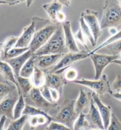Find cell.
<instances>
[{
	"mask_svg": "<svg viewBox=\"0 0 121 130\" xmlns=\"http://www.w3.org/2000/svg\"><path fill=\"white\" fill-rule=\"evenodd\" d=\"M63 6L59 1H52L43 5L42 8L48 15L49 20L54 23L58 24L56 21L57 13L62 11Z\"/></svg>",
	"mask_w": 121,
	"mask_h": 130,
	"instance_id": "cell-19",
	"label": "cell"
},
{
	"mask_svg": "<svg viewBox=\"0 0 121 130\" xmlns=\"http://www.w3.org/2000/svg\"><path fill=\"white\" fill-rule=\"evenodd\" d=\"M121 39V30L120 31H119L116 34L112 35L111 37H110L109 38H108V39L103 42V43H101L100 45H99L97 48H96L92 51L90 52V54H94L96 53V52H97L98 51H99L101 49H102L105 47H106L108 45L110 44H112V43H115V42L118 41L119 40Z\"/></svg>",
	"mask_w": 121,
	"mask_h": 130,
	"instance_id": "cell-31",
	"label": "cell"
},
{
	"mask_svg": "<svg viewBox=\"0 0 121 130\" xmlns=\"http://www.w3.org/2000/svg\"><path fill=\"white\" fill-rule=\"evenodd\" d=\"M28 50H29V48H11V50H10L8 51L7 52L5 57L3 59V61H5L7 59H12L14 58H16L17 57H19L21 55H22L23 54H24V52L27 51Z\"/></svg>",
	"mask_w": 121,
	"mask_h": 130,
	"instance_id": "cell-32",
	"label": "cell"
},
{
	"mask_svg": "<svg viewBox=\"0 0 121 130\" xmlns=\"http://www.w3.org/2000/svg\"><path fill=\"white\" fill-rule=\"evenodd\" d=\"M33 55V53H32L31 51L29 50L27 51L24 52V54H23L22 55L19 56V57L7 59V60L5 61V62L8 63L12 68L14 73L15 78H17V77H19L20 70L23 67V65Z\"/></svg>",
	"mask_w": 121,
	"mask_h": 130,
	"instance_id": "cell-17",
	"label": "cell"
},
{
	"mask_svg": "<svg viewBox=\"0 0 121 130\" xmlns=\"http://www.w3.org/2000/svg\"><path fill=\"white\" fill-rule=\"evenodd\" d=\"M64 54L57 55H45L40 56H34V63L36 67L42 70L45 73L55 66L60 60Z\"/></svg>",
	"mask_w": 121,
	"mask_h": 130,
	"instance_id": "cell-10",
	"label": "cell"
},
{
	"mask_svg": "<svg viewBox=\"0 0 121 130\" xmlns=\"http://www.w3.org/2000/svg\"><path fill=\"white\" fill-rule=\"evenodd\" d=\"M50 95H51V98L52 102L57 103L58 101H59L60 98L61 97V95L59 93L58 91L55 90V89H50Z\"/></svg>",
	"mask_w": 121,
	"mask_h": 130,
	"instance_id": "cell-40",
	"label": "cell"
},
{
	"mask_svg": "<svg viewBox=\"0 0 121 130\" xmlns=\"http://www.w3.org/2000/svg\"><path fill=\"white\" fill-rule=\"evenodd\" d=\"M90 130H103V129H91Z\"/></svg>",
	"mask_w": 121,
	"mask_h": 130,
	"instance_id": "cell-51",
	"label": "cell"
},
{
	"mask_svg": "<svg viewBox=\"0 0 121 130\" xmlns=\"http://www.w3.org/2000/svg\"><path fill=\"white\" fill-rule=\"evenodd\" d=\"M91 129L89 123L85 118V115L83 112L80 113L78 117L75 121L73 130H86Z\"/></svg>",
	"mask_w": 121,
	"mask_h": 130,
	"instance_id": "cell-28",
	"label": "cell"
},
{
	"mask_svg": "<svg viewBox=\"0 0 121 130\" xmlns=\"http://www.w3.org/2000/svg\"><path fill=\"white\" fill-rule=\"evenodd\" d=\"M64 77L67 82H73L76 80L78 77V73L76 69L74 68H69L64 71Z\"/></svg>",
	"mask_w": 121,
	"mask_h": 130,
	"instance_id": "cell-33",
	"label": "cell"
},
{
	"mask_svg": "<svg viewBox=\"0 0 121 130\" xmlns=\"http://www.w3.org/2000/svg\"><path fill=\"white\" fill-rule=\"evenodd\" d=\"M91 98L94 101L96 106L99 110V112L100 114L101 118H102L103 125L105 130H107L109 125L110 118L112 115V108L108 105H105L101 101L100 98L95 93L93 92L91 94Z\"/></svg>",
	"mask_w": 121,
	"mask_h": 130,
	"instance_id": "cell-12",
	"label": "cell"
},
{
	"mask_svg": "<svg viewBox=\"0 0 121 130\" xmlns=\"http://www.w3.org/2000/svg\"><path fill=\"white\" fill-rule=\"evenodd\" d=\"M46 130H73L61 123L52 121L46 128Z\"/></svg>",
	"mask_w": 121,
	"mask_h": 130,
	"instance_id": "cell-37",
	"label": "cell"
},
{
	"mask_svg": "<svg viewBox=\"0 0 121 130\" xmlns=\"http://www.w3.org/2000/svg\"><path fill=\"white\" fill-rule=\"evenodd\" d=\"M113 63H114V64L119 65V66H121V60H120V59H116V60L114 61Z\"/></svg>",
	"mask_w": 121,
	"mask_h": 130,
	"instance_id": "cell-48",
	"label": "cell"
},
{
	"mask_svg": "<svg viewBox=\"0 0 121 130\" xmlns=\"http://www.w3.org/2000/svg\"><path fill=\"white\" fill-rule=\"evenodd\" d=\"M107 130H121V122L116 116L112 112L109 125Z\"/></svg>",
	"mask_w": 121,
	"mask_h": 130,
	"instance_id": "cell-35",
	"label": "cell"
},
{
	"mask_svg": "<svg viewBox=\"0 0 121 130\" xmlns=\"http://www.w3.org/2000/svg\"><path fill=\"white\" fill-rule=\"evenodd\" d=\"M61 25L62 27L63 31H64L65 43L68 52H74V53L80 52V51L79 50L76 43V40L72 31L71 23L70 21H65L61 24Z\"/></svg>",
	"mask_w": 121,
	"mask_h": 130,
	"instance_id": "cell-13",
	"label": "cell"
},
{
	"mask_svg": "<svg viewBox=\"0 0 121 130\" xmlns=\"http://www.w3.org/2000/svg\"><path fill=\"white\" fill-rule=\"evenodd\" d=\"M118 32L117 31V30L116 29V27H110L109 28V33H110V34L112 35H114L115 34H116V33Z\"/></svg>",
	"mask_w": 121,
	"mask_h": 130,
	"instance_id": "cell-46",
	"label": "cell"
},
{
	"mask_svg": "<svg viewBox=\"0 0 121 130\" xmlns=\"http://www.w3.org/2000/svg\"><path fill=\"white\" fill-rule=\"evenodd\" d=\"M31 21L34 23L36 31L29 48L34 54L51 38L59 24L54 23L49 19H45L39 17H33Z\"/></svg>",
	"mask_w": 121,
	"mask_h": 130,
	"instance_id": "cell-1",
	"label": "cell"
},
{
	"mask_svg": "<svg viewBox=\"0 0 121 130\" xmlns=\"http://www.w3.org/2000/svg\"><path fill=\"white\" fill-rule=\"evenodd\" d=\"M100 25L101 29L116 27L121 24V6L119 1H105Z\"/></svg>",
	"mask_w": 121,
	"mask_h": 130,
	"instance_id": "cell-3",
	"label": "cell"
},
{
	"mask_svg": "<svg viewBox=\"0 0 121 130\" xmlns=\"http://www.w3.org/2000/svg\"><path fill=\"white\" fill-rule=\"evenodd\" d=\"M89 57L94 65L95 70L94 80H99L106 67L119 58V56L97 53H89Z\"/></svg>",
	"mask_w": 121,
	"mask_h": 130,
	"instance_id": "cell-8",
	"label": "cell"
},
{
	"mask_svg": "<svg viewBox=\"0 0 121 130\" xmlns=\"http://www.w3.org/2000/svg\"><path fill=\"white\" fill-rule=\"evenodd\" d=\"M35 67L36 66H35L34 63V56L33 55L23 65L20 70L19 76L24 77V78H30L34 71Z\"/></svg>",
	"mask_w": 121,
	"mask_h": 130,
	"instance_id": "cell-23",
	"label": "cell"
},
{
	"mask_svg": "<svg viewBox=\"0 0 121 130\" xmlns=\"http://www.w3.org/2000/svg\"><path fill=\"white\" fill-rule=\"evenodd\" d=\"M59 2L61 3V4L63 6H65L67 7H69L70 4H71V1H59Z\"/></svg>",
	"mask_w": 121,
	"mask_h": 130,
	"instance_id": "cell-47",
	"label": "cell"
},
{
	"mask_svg": "<svg viewBox=\"0 0 121 130\" xmlns=\"http://www.w3.org/2000/svg\"><path fill=\"white\" fill-rule=\"evenodd\" d=\"M73 83L87 87L93 91L94 93L99 96L109 94L111 95L112 92L108 77L106 74H103L99 80H88L82 78L81 80L74 81Z\"/></svg>",
	"mask_w": 121,
	"mask_h": 130,
	"instance_id": "cell-6",
	"label": "cell"
},
{
	"mask_svg": "<svg viewBox=\"0 0 121 130\" xmlns=\"http://www.w3.org/2000/svg\"><path fill=\"white\" fill-rule=\"evenodd\" d=\"M16 80L18 83L21 94L24 98H26L33 88L30 78H24L19 76L16 78Z\"/></svg>",
	"mask_w": 121,
	"mask_h": 130,
	"instance_id": "cell-22",
	"label": "cell"
},
{
	"mask_svg": "<svg viewBox=\"0 0 121 130\" xmlns=\"http://www.w3.org/2000/svg\"><path fill=\"white\" fill-rule=\"evenodd\" d=\"M79 24H80V29L81 30L83 35H84L85 39H87L89 40L91 45H92L93 47L95 46L96 43H95V42H94V39L93 36L92 31H91L89 26H87L86 23L85 22L84 19L81 16L80 17V19H79Z\"/></svg>",
	"mask_w": 121,
	"mask_h": 130,
	"instance_id": "cell-27",
	"label": "cell"
},
{
	"mask_svg": "<svg viewBox=\"0 0 121 130\" xmlns=\"http://www.w3.org/2000/svg\"><path fill=\"white\" fill-rule=\"evenodd\" d=\"M26 3H27V6L30 7L31 6V4H33V1H26Z\"/></svg>",
	"mask_w": 121,
	"mask_h": 130,
	"instance_id": "cell-49",
	"label": "cell"
},
{
	"mask_svg": "<svg viewBox=\"0 0 121 130\" xmlns=\"http://www.w3.org/2000/svg\"><path fill=\"white\" fill-rule=\"evenodd\" d=\"M18 99L17 96L11 94L5 98L0 102V117L4 116L11 121L14 120V108Z\"/></svg>",
	"mask_w": 121,
	"mask_h": 130,
	"instance_id": "cell-14",
	"label": "cell"
},
{
	"mask_svg": "<svg viewBox=\"0 0 121 130\" xmlns=\"http://www.w3.org/2000/svg\"><path fill=\"white\" fill-rule=\"evenodd\" d=\"M90 51H80L79 52H68L62 55L55 66L45 73H54L58 74H62L63 72L69 68L75 62L83 60L89 57V53Z\"/></svg>",
	"mask_w": 121,
	"mask_h": 130,
	"instance_id": "cell-5",
	"label": "cell"
},
{
	"mask_svg": "<svg viewBox=\"0 0 121 130\" xmlns=\"http://www.w3.org/2000/svg\"><path fill=\"white\" fill-rule=\"evenodd\" d=\"M3 43H0V57H1V47H2Z\"/></svg>",
	"mask_w": 121,
	"mask_h": 130,
	"instance_id": "cell-50",
	"label": "cell"
},
{
	"mask_svg": "<svg viewBox=\"0 0 121 130\" xmlns=\"http://www.w3.org/2000/svg\"><path fill=\"white\" fill-rule=\"evenodd\" d=\"M45 74H46L45 86L49 89H55L58 90L61 95H62L64 87L67 84V81L64 78L62 74L54 73Z\"/></svg>",
	"mask_w": 121,
	"mask_h": 130,
	"instance_id": "cell-16",
	"label": "cell"
},
{
	"mask_svg": "<svg viewBox=\"0 0 121 130\" xmlns=\"http://www.w3.org/2000/svg\"><path fill=\"white\" fill-rule=\"evenodd\" d=\"M66 15L62 11H60L57 13L56 17V21L58 24H62L65 22Z\"/></svg>",
	"mask_w": 121,
	"mask_h": 130,
	"instance_id": "cell-41",
	"label": "cell"
},
{
	"mask_svg": "<svg viewBox=\"0 0 121 130\" xmlns=\"http://www.w3.org/2000/svg\"><path fill=\"white\" fill-rule=\"evenodd\" d=\"M74 36L75 40H77L78 43H80L81 45H83V46L86 49V51H90L88 48V46H87L86 40H85L84 35H83V33L82 32L81 30L80 29V28L78 30V31L74 35Z\"/></svg>",
	"mask_w": 121,
	"mask_h": 130,
	"instance_id": "cell-36",
	"label": "cell"
},
{
	"mask_svg": "<svg viewBox=\"0 0 121 130\" xmlns=\"http://www.w3.org/2000/svg\"><path fill=\"white\" fill-rule=\"evenodd\" d=\"M26 105L39 109L46 113L57 106V103H52L46 101L40 93V89L33 87L27 97L24 98Z\"/></svg>",
	"mask_w": 121,
	"mask_h": 130,
	"instance_id": "cell-7",
	"label": "cell"
},
{
	"mask_svg": "<svg viewBox=\"0 0 121 130\" xmlns=\"http://www.w3.org/2000/svg\"><path fill=\"white\" fill-rule=\"evenodd\" d=\"M7 118L4 116H2L0 118V130H4V125L6 124Z\"/></svg>",
	"mask_w": 121,
	"mask_h": 130,
	"instance_id": "cell-44",
	"label": "cell"
},
{
	"mask_svg": "<svg viewBox=\"0 0 121 130\" xmlns=\"http://www.w3.org/2000/svg\"><path fill=\"white\" fill-rule=\"evenodd\" d=\"M110 96L115 98V99L121 102V93L120 92H113Z\"/></svg>",
	"mask_w": 121,
	"mask_h": 130,
	"instance_id": "cell-45",
	"label": "cell"
},
{
	"mask_svg": "<svg viewBox=\"0 0 121 130\" xmlns=\"http://www.w3.org/2000/svg\"><path fill=\"white\" fill-rule=\"evenodd\" d=\"M33 87L40 89L45 85L46 74L42 70L35 67L33 74L30 77Z\"/></svg>",
	"mask_w": 121,
	"mask_h": 130,
	"instance_id": "cell-21",
	"label": "cell"
},
{
	"mask_svg": "<svg viewBox=\"0 0 121 130\" xmlns=\"http://www.w3.org/2000/svg\"><path fill=\"white\" fill-rule=\"evenodd\" d=\"M0 74L3 75V77L7 82H11V83H13L16 87L19 95L21 94L18 83H17L13 69L8 63L1 60H0Z\"/></svg>",
	"mask_w": 121,
	"mask_h": 130,
	"instance_id": "cell-18",
	"label": "cell"
},
{
	"mask_svg": "<svg viewBox=\"0 0 121 130\" xmlns=\"http://www.w3.org/2000/svg\"><path fill=\"white\" fill-rule=\"evenodd\" d=\"M27 119L28 116L23 115L19 119L12 120L6 130H23Z\"/></svg>",
	"mask_w": 121,
	"mask_h": 130,
	"instance_id": "cell-30",
	"label": "cell"
},
{
	"mask_svg": "<svg viewBox=\"0 0 121 130\" xmlns=\"http://www.w3.org/2000/svg\"><path fill=\"white\" fill-rule=\"evenodd\" d=\"M90 93L84 90L83 89H80L79 95L75 102V110L78 114H80L84 110L87 105L89 103L90 98Z\"/></svg>",
	"mask_w": 121,
	"mask_h": 130,
	"instance_id": "cell-20",
	"label": "cell"
},
{
	"mask_svg": "<svg viewBox=\"0 0 121 130\" xmlns=\"http://www.w3.org/2000/svg\"><path fill=\"white\" fill-rule=\"evenodd\" d=\"M65 43L64 31L61 24H59L57 30L45 44L33 54L35 56L45 55H57L68 53Z\"/></svg>",
	"mask_w": 121,
	"mask_h": 130,
	"instance_id": "cell-2",
	"label": "cell"
},
{
	"mask_svg": "<svg viewBox=\"0 0 121 130\" xmlns=\"http://www.w3.org/2000/svg\"><path fill=\"white\" fill-rule=\"evenodd\" d=\"M119 3H120V6H121V1H119Z\"/></svg>",
	"mask_w": 121,
	"mask_h": 130,
	"instance_id": "cell-52",
	"label": "cell"
},
{
	"mask_svg": "<svg viewBox=\"0 0 121 130\" xmlns=\"http://www.w3.org/2000/svg\"><path fill=\"white\" fill-rule=\"evenodd\" d=\"M39 89H40V93H41L43 97L44 98L46 101L50 102H52L51 95H50V89L45 85L43 86V87H42L41 88H40Z\"/></svg>",
	"mask_w": 121,
	"mask_h": 130,
	"instance_id": "cell-39",
	"label": "cell"
},
{
	"mask_svg": "<svg viewBox=\"0 0 121 130\" xmlns=\"http://www.w3.org/2000/svg\"><path fill=\"white\" fill-rule=\"evenodd\" d=\"M85 115V118L89 123L91 129L105 130L100 114L92 98L90 100V110H89V113Z\"/></svg>",
	"mask_w": 121,
	"mask_h": 130,
	"instance_id": "cell-11",
	"label": "cell"
},
{
	"mask_svg": "<svg viewBox=\"0 0 121 130\" xmlns=\"http://www.w3.org/2000/svg\"><path fill=\"white\" fill-rule=\"evenodd\" d=\"M26 3L25 1H0V5H8V6H15L22 3Z\"/></svg>",
	"mask_w": 121,
	"mask_h": 130,
	"instance_id": "cell-43",
	"label": "cell"
},
{
	"mask_svg": "<svg viewBox=\"0 0 121 130\" xmlns=\"http://www.w3.org/2000/svg\"><path fill=\"white\" fill-rule=\"evenodd\" d=\"M75 100L66 99L58 108L57 111L52 117V121L61 123L73 130L75 121L80 114L75 110Z\"/></svg>",
	"mask_w": 121,
	"mask_h": 130,
	"instance_id": "cell-4",
	"label": "cell"
},
{
	"mask_svg": "<svg viewBox=\"0 0 121 130\" xmlns=\"http://www.w3.org/2000/svg\"><path fill=\"white\" fill-rule=\"evenodd\" d=\"M26 102L22 94L19 95L18 101L15 103L14 108L13 115H14V120L20 118L23 115V112L25 108Z\"/></svg>",
	"mask_w": 121,
	"mask_h": 130,
	"instance_id": "cell-29",
	"label": "cell"
},
{
	"mask_svg": "<svg viewBox=\"0 0 121 130\" xmlns=\"http://www.w3.org/2000/svg\"><path fill=\"white\" fill-rule=\"evenodd\" d=\"M23 115L26 116H30V117H34V116H39V115H45L46 117L49 120L50 122L52 121V116L49 115L48 113L45 112L43 110L38 109L35 107L31 106L30 105H26L25 108L23 112Z\"/></svg>",
	"mask_w": 121,
	"mask_h": 130,
	"instance_id": "cell-26",
	"label": "cell"
},
{
	"mask_svg": "<svg viewBox=\"0 0 121 130\" xmlns=\"http://www.w3.org/2000/svg\"><path fill=\"white\" fill-rule=\"evenodd\" d=\"M19 37L11 36L8 37L5 40V41L3 43L2 47H1V57H0V60L3 61L4 58L5 57L7 52L11 48L15 47L17 40H18Z\"/></svg>",
	"mask_w": 121,
	"mask_h": 130,
	"instance_id": "cell-24",
	"label": "cell"
},
{
	"mask_svg": "<svg viewBox=\"0 0 121 130\" xmlns=\"http://www.w3.org/2000/svg\"><path fill=\"white\" fill-rule=\"evenodd\" d=\"M110 87L113 92V91L115 92H121V75L120 74L116 75Z\"/></svg>",
	"mask_w": 121,
	"mask_h": 130,
	"instance_id": "cell-38",
	"label": "cell"
},
{
	"mask_svg": "<svg viewBox=\"0 0 121 130\" xmlns=\"http://www.w3.org/2000/svg\"><path fill=\"white\" fill-rule=\"evenodd\" d=\"M16 89V87L14 84L8 82L0 81V102Z\"/></svg>",
	"mask_w": 121,
	"mask_h": 130,
	"instance_id": "cell-25",
	"label": "cell"
},
{
	"mask_svg": "<svg viewBox=\"0 0 121 130\" xmlns=\"http://www.w3.org/2000/svg\"><path fill=\"white\" fill-rule=\"evenodd\" d=\"M98 12L94 10L87 9L82 12L80 15L90 28L96 43H97L98 39L102 35V30L98 20Z\"/></svg>",
	"mask_w": 121,
	"mask_h": 130,
	"instance_id": "cell-9",
	"label": "cell"
},
{
	"mask_svg": "<svg viewBox=\"0 0 121 130\" xmlns=\"http://www.w3.org/2000/svg\"><path fill=\"white\" fill-rule=\"evenodd\" d=\"M35 31H36V27H35L34 23L31 21V23L29 26L24 27L23 30L22 34L19 37L18 40L15 45V48H29Z\"/></svg>",
	"mask_w": 121,
	"mask_h": 130,
	"instance_id": "cell-15",
	"label": "cell"
},
{
	"mask_svg": "<svg viewBox=\"0 0 121 130\" xmlns=\"http://www.w3.org/2000/svg\"><path fill=\"white\" fill-rule=\"evenodd\" d=\"M106 48L113 55L119 56L121 54V39L108 45Z\"/></svg>",
	"mask_w": 121,
	"mask_h": 130,
	"instance_id": "cell-34",
	"label": "cell"
},
{
	"mask_svg": "<svg viewBox=\"0 0 121 130\" xmlns=\"http://www.w3.org/2000/svg\"><path fill=\"white\" fill-rule=\"evenodd\" d=\"M29 125L31 129H34L39 126L38 116H34V117H31L30 118V119H29Z\"/></svg>",
	"mask_w": 121,
	"mask_h": 130,
	"instance_id": "cell-42",
	"label": "cell"
}]
</instances>
